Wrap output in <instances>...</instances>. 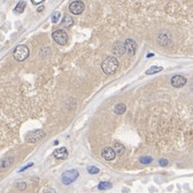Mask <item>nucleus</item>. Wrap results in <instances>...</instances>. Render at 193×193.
Masks as SVG:
<instances>
[{"label":"nucleus","instance_id":"f257e3e1","mask_svg":"<svg viewBox=\"0 0 193 193\" xmlns=\"http://www.w3.org/2000/svg\"><path fill=\"white\" fill-rule=\"evenodd\" d=\"M118 65H119V62L116 59V57L114 56H108L106 57L104 60L102 61L101 63V68H102V71L107 75H112L114 73L117 71Z\"/></svg>","mask_w":193,"mask_h":193},{"label":"nucleus","instance_id":"f03ea898","mask_svg":"<svg viewBox=\"0 0 193 193\" xmlns=\"http://www.w3.org/2000/svg\"><path fill=\"white\" fill-rule=\"evenodd\" d=\"M29 56V48L26 45H18L13 50V57L16 61H24Z\"/></svg>","mask_w":193,"mask_h":193},{"label":"nucleus","instance_id":"7ed1b4c3","mask_svg":"<svg viewBox=\"0 0 193 193\" xmlns=\"http://www.w3.org/2000/svg\"><path fill=\"white\" fill-rule=\"evenodd\" d=\"M53 39L57 44H59V45H65V44L68 43L69 37H68V33L65 32V30H62V29H58V30L53 32Z\"/></svg>","mask_w":193,"mask_h":193},{"label":"nucleus","instance_id":"20e7f679","mask_svg":"<svg viewBox=\"0 0 193 193\" xmlns=\"http://www.w3.org/2000/svg\"><path fill=\"white\" fill-rule=\"evenodd\" d=\"M78 172L76 170H65V173L61 176V180L65 185H70L73 181H75L78 177Z\"/></svg>","mask_w":193,"mask_h":193},{"label":"nucleus","instance_id":"39448f33","mask_svg":"<svg viewBox=\"0 0 193 193\" xmlns=\"http://www.w3.org/2000/svg\"><path fill=\"white\" fill-rule=\"evenodd\" d=\"M44 136H45V132L43 130H35L28 133L26 136V140L29 143H35V142H39Z\"/></svg>","mask_w":193,"mask_h":193},{"label":"nucleus","instance_id":"423d86ee","mask_svg":"<svg viewBox=\"0 0 193 193\" xmlns=\"http://www.w3.org/2000/svg\"><path fill=\"white\" fill-rule=\"evenodd\" d=\"M69 10L72 14L74 15H78V14H82L85 10V5H84L82 1H73L70 3L69 5Z\"/></svg>","mask_w":193,"mask_h":193},{"label":"nucleus","instance_id":"0eeeda50","mask_svg":"<svg viewBox=\"0 0 193 193\" xmlns=\"http://www.w3.org/2000/svg\"><path fill=\"white\" fill-rule=\"evenodd\" d=\"M123 44H125V53H128L130 56H133L134 54H135L137 45H136V42L133 40V39H127Z\"/></svg>","mask_w":193,"mask_h":193},{"label":"nucleus","instance_id":"6e6552de","mask_svg":"<svg viewBox=\"0 0 193 193\" xmlns=\"http://www.w3.org/2000/svg\"><path fill=\"white\" fill-rule=\"evenodd\" d=\"M170 84L175 88H180L187 84V78L182 75H175L170 80Z\"/></svg>","mask_w":193,"mask_h":193},{"label":"nucleus","instance_id":"1a4fd4ad","mask_svg":"<svg viewBox=\"0 0 193 193\" xmlns=\"http://www.w3.org/2000/svg\"><path fill=\"white\" fill-rule=\"evenodd\" d=\"M112 52H113L114 56H117V57H120L123 54L125 53V44L121 42H116L113 45L112 48Z\"/></svg>","mask_w":193,"mask_h":193},{"label":"nucleus","instance_id":"9d476101","mask_svg":"<svg viewBox=\"0 0 193 193\" xmlns=\"http://www.w3.org/2000/svg\"><path fill=\"white\" fill-rule=\"evenodd\" d=\"M102 157L105 159L106 161H112L115 159L116 157V153L114 151V149L112 147H105L102 149V152H101Z\"/></svg>","mask_w":193,"mask_h":193},{"label":"nucleus","instance_id":"9b49d317","mask_svg":"<svg viewBox=\"0 0 193 193\" xmlns=\"http://www.w3.org/2000/svg\"><path fill=\"white\" fill-rule=\"evenodd\" d=\"M54 157L56 159H59V160H65V159L68 158V150L67 148L61 147V148H57L55 151H54Z\"/></svg>","mask_w":193,"mask_h":193},{"label":"nucleus","instance_id":"f8f14e48","mask_svg":"<svg viewBox=\"0 0 193 193\" xmlns=\"http://www.w3.org/2000/svg\"><path fill=\"white\" fill-rule=\"evenodd\" d=\"M13 162H14V158H13V157H8V158L3 159V160L1 161V165H0L1 170H5L8 167H10L13 164Z\"/></svg>","mask_w":193,"mask_h":193},{"label":"nucleus","instance_id":"ddd939ff","mask_svg":"<svg viewBox=\"0 0 193 193\" xmlns=\"http://www.w3.org/2000/svg\"><path fill=\"white\" fill-rule=\"evenodd\" d=\"M113 149H114V151H115V153H116L117 155H122L123 153H125V147H123L122 144H121V143H118V142L114 143Z\"/></svg>","mask_w":193,"mask_h":193},{"label":"nucleus","instance_id":"4468645a","mask_svg":"<svg viewBox=\"0 0 193 193\" xmlns=\"http://www.w3.org/2000/svg\"><path fill=\"white\" fill-rule=\"evenodd\" d=\"M125 110H127L125 104H123V103H118V104L115 105V107H114V113L117 114V115H122L125 112Z\"/></svg>","mask_w":193,"mask_h":193},{"label":"nucleus","instance_id":"2eb2a0df","mask_svg":"<svg viewBox=\"0 0 193 193\" xmlns=\"http://www.w3.org/2000/svg\"><path fill=\"white\" fill-rule=\"evenodd\" d=\"M61 25L63 26V27L65 28H69L71 27V26L73 25V18L71 17V16L69 15H65L62 18V20H61Z\"/></svg>","mask_w":193,"mask_h":193},{"label":"nucleus","instance_id":"dca6fc26","mask_svg":"<svg viewBox=\"0 0 193 193\" xmlns=\"http://www.w3.org/2000/svg\"><path fill=\"white\" fill-rule=\"evenodd\" d=\"M162 70H163L162 67H159V65H153V67H150V68L146 71V74H147V75H151V74H155V73L161 72Z\"/></svg>","mask_w":193,"mask_h":193},{"label":"nucleus","instance_id":"f3484780","mask_svg":"<svg viewBox=\"0 0 193 193\" xmlns=\"http://www.w3.org/2000/svg\"><path fill=\"white\" fill-rule=\"evenodd\" d=\"M25 7H26V1H20V2L16 5L15 9V13H23L24 10H25Z\"/></svg>","mask_w":193,"mask_h":193},{"label":"nucleus","instance_id":"a211bd4d","mask_svg":"<svg viewBox=\"0 0 193 193\" xmlns=\"http://www.w3.org/2000/svg\"><path fill=\"white\" fill-rule=\"evenodd\" d=\"M112 187H113L112 183L108 182V181H101L98 185L99 190H107V189H110Z\"/></svg>","mask_w":193,"mask_h":193},{"label":"nucleus","instance_id":"6ab92c4d","mask_svg":"<svg viewBox=\"0 0 193 193\" xmlns=\"http://www.w3.org/2000/svg\"><path fill=\"white\" fill-rule=\"evenodd\" d=\"M140 162L143 163V164H149V163L152 162V158H151V157H147V155H145V157H140Z\"/></svg>","mask_w":193,"mask_h":193},{"label":"nucleus","instance_id":"aec40b11","mask_svg":"<svg viewBox=\"0 0 193 193\" xmlns=\"http://www.w3.org/2000/svg\"><path fill=\"white\" fill-rule=\"evenodd\" d=\"M59 18H60V12H54L53 14H52V22H53L54 24L57 23L58 20H59Z\"/></svg>","mask_w":193,"mask_h":193},{"label":"nucleus","instance_id":"412c9836","mask_svg":"<svg viewBox=\"0 0 193 193\" xmlns=\"http://www.w3.org/2000/svg\"><path fill=\"white\" fill-rule=\"evenodd\" d=\"M88 173L89 174H98L100 172L98 167H95V166H88Z\"/></svg>","mask_w":193,"mask_h":193},{"label":"nucleus","instance_id":"4be33fe9","mask_svg":"<svg viewBox=\"0 0 193 193\" xmlns=\"http://www.w3.org/2000/svg\"><path fill=\"white\" fill-rule=\"evenodd\" d=\"M16 187H17L18 188V190H25L26 189V187H27V185H26L25 182H24V181H20V182H18L17 185H16Z\"/></svg>","mask_w":193,"mask_h":193},{"label":"nucleus","instance_id":"5701e85b","mask_svg":"<svg viewBox=\"0 0 193 193\" xmlns=\"http://www.w3.org/2000/svg\"><path fill=\"white\" fill-rule=\"evenodd\" d=\"M159 163H160V164H161L162 166H165V165H167L168 161L166 160V159H161V160L159 161Z\"/></svg>","mask_w":193,"mask_h":193},{"label":"nucleus","instance_id":"b1692460","mask_svg":"<svg viewBox=\"0 0 193 193\" xmlns=\"http://www.w3.org/2000/svg\"><path fill=\"white\" fill-rule=\"evenodd\" d=\"M43 193H56V191H55V189H53V188H46Z\"/></svg>","mask_w":193,"mask_h":193},{"label":"nucleus","instance_id":"393cba45","mask_svg":"<svg viewBox=\"0 0 193 193\" xmlns=\"http://www.w3.org/2000/svg\"><path fill=\"white\" fill-rule=\"evenodd\" d=\"M42 1H43V0H32V3H33V5H40Z\"/></svg>","mask_w":193,"mask_h":193},{"label":"nucleus","instance_id":"a878e982","mask_svg":"<svg viewBox=\"0 0 193 193\" xmlns=\"http://www.w3.org/2000/svg\"><path fill=\"white\" fill-rule=\"evenodd\" d=\"M43 9H44V8H43V7H40V8L38 9V11H39V12H41V11H42Z\"/></svg>","mask_w":193,"mask_h":193}]
</instances>
